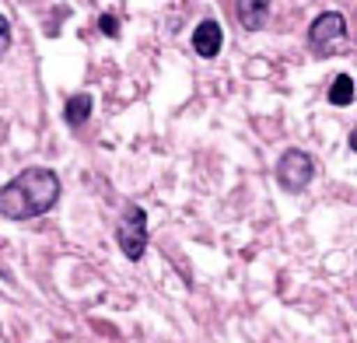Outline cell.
<instances>
[{"instance_id": "30bf717a", "label": "cell", "mask_w": 357, "mask_h": 343, "mask_svg": "<svg viewBox=\"0 0 357 343\" xmlns=\"http://www.w3.org/2000/svg\"><path fill=\"white\" fill-rule=\"evenodd\" d=\"M11 46V25H8V18L0 15V53H4Z\"/></svg>"}, {"instance_id": "3957f363", "label": "cell", "mask_w": 357, "mask_h": 343, "mask_svg": "<svg viewBox=\"0 0 357 343\" xmlns=\"http://www.w3.org/2000/svg\"><path fill=\"white\" fill-rule=\"evenodd\" d=\"M116 238H119V249L126 259H140L144 249H147V214L144 207H126V214L119 218V228H116Z\"/></svg>"}, {"instance_id": "6da1fadb", "label": "cell", "mask_w": 357, "mask_h": 343, "mask_svg": "<svg viewBox=\"0 0 357 343\" xmlns=\"http://www.w3.org/2000/svg\"><path fill=\"white\" fill-rule=\"evenodd\" d=\"M60 200V176L53 168H25L0 190V211L11 221H32Z\"/></svg>"}, {"instance_id": "ba28073f", "label": "cell", "mask_w": 357, "mask_h": 343, "mask_svg": "<svg viewBox=\"0 0 357 343\" xmlns=\"http://www.w3.org/2000/svg\"><path fill=\"white\" fill-rule=\"evenodd\" d=\"M329 102H333V105H350V102H354V81H350V74H340V77L333 81Z\"/></svg>"}, {"instance_id": "52a82bcc", "label": "cell", "mask_w": 357, "mask_h": 343, "mask_svg": "<svg viewBox=\"0 0 357 343\" xmlns=\"http://www.w3.org/2000/svg\"><path fill=\"white\" fill-rule=\"evenodd\" d=\"M91 95H74L67 105H63V119L70 123V126H81V123H88V116H91Z\"/></svg>"}, {"instance_id": "7a4b0ae2", "label": "cell", "mask_w": 357, "mask_h": 343, "mask_svg": "<svg viewBox=\"0 0 357 343\" xmlns=\"http://www.w3.org/2000/svg\"><path fill=\"white\" fill-rule=\"evenodd\" d=\"M343 39H347V22H343L340 11H326V15H319V18L312 22V29H308V46H312L319 56L336 53V49L343 46Z\"/></svg>"}, {"instance_id": "5b68a950", "label": "cell", "mask_w": 357, "mask_h": 343, "mask_svg": "<svg viewBox=\"0 0 357 343\" xmlns=\"http://www.w3.org/2000/svg\"><path fill=\"white\" fill-rule=\"evenodd\" d=\"M221 46H225V32H221V25L214 18H207V22H200L193 29V49H197V56L214 60L221 53Z\"/></svg>"}, {"instance_id": "9c48e42d", "label": "cell", "mask_w": 357, "mask_h": 343, "mask_svg": "<svg viewBox=\"0 0 357 343\" xmlns=\"http://www.w3.org/2000/svg\"><path fill=\"white\" fill-rule=\"evenodd\" d=\"M98 29L116 39V36H119V18H116V15H102V18H98Z\"/></svg>"}, {"instance_id": "8992f818", "label": "cell", "mask_w": 357, "mask_h": 343, "mask_svg": "<svg viewBox=\"0 0 357 343\" xmlns=\"http://www.w3.org/2000/svg\"><path fill=\"white\" fill-rule=\"evenodd\" d=\"M270 4L273 0H235V15H238V25L245 32H259L270 18Z\"/></svg>"}, {"instance_id": "277c9868", "label": "cell", "mask_w": 357, "mask_h": 343, "mask_svg": "<svg viewBox=\"0 0 357 343\" xmlns=\"http://www.w3.org/2000/svg\"><path fill=\"white\" fill-rule=\"evenodd\" d=\"M315 176V161L305 154V151H284L280 161H277V179L287 193H298L312 183Z\"/></svg>"}]
</instances>
